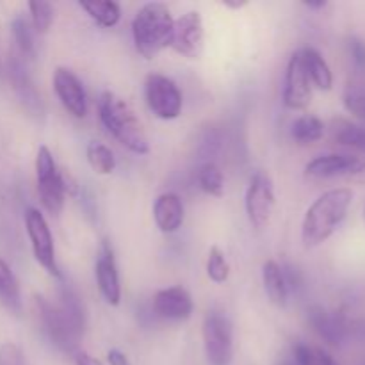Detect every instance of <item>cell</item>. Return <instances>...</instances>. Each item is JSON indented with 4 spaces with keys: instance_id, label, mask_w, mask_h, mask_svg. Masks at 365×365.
Here are the masks:
<instances>
[{
    "instance_id": "obj_1",
    "label": "cell",
    "mask_w": 365,
    "mask_h": 365,
    "mask_svg": "<svg viewBox=\"0 0 365 365\" xmlns=\"http://www.w3.org/2000/svg\"><path fill=\"white\" fill-rule=\"evenodd\" d=\"M353 203L349 187H335L323 192L307 209L302 223V241L307 248L323 245L339 230Z\"/></svg>"
},
{
    "instance_id": "obj_2",
    "label": "cell",
    "mask_w": 365,
    "mask_h": 365,
    "mask_svg": "<svg viewBox=\"0 0 365 365\" xmlns=\"http://www.w3.org/2000/svg\"><path fill=\"white\" fill-rule=\"evenodd\" d=\"M96 109H98V118L106 130L121 146L135 155H146L150 152L148 135L127 100L107 89L98 96Z\"/></svg>"
},
{
    "instance_id": "obj_3",
    "label": "cell",
    "mask_w": 365,
    "mask_h": 365,
    "mask_svg": "<svg viewBox=\"0 0 365 365\" xmlns=\"http://www.w3.org/2000/svg\"><path fill=\"white\" fill-rule=\"evenodd\" d=\"M171 9L163 2H148L135 13L132 20L134 46L145 59H153L168 48L173 34Z\"/></svg>"
},
{
    "instance_id": "obj_4",
    "label": "cell",
    "mask_w": 365,
    "mask_h": 365,
    "mask_svg": "<svg viewBox=\"0 0 365 365\" xmlns=\"http://www.w3.org/2000/svg\"><path fill=\"white\" fill-rule=\"evenodd\" d=\"M34 170L41 205L52 216H59L64 209V202H66V189H64L63 170L57 166L48 146L41 145L38 148Z\"/></svg>"
},
{
    "instance_id": "obj_5",
    "label": "cell",
    "mask_w": 365,
    "mask_h": 365,
    "mask_svg": "<svg viewBox=\"0 0 365 365\" xmlns=\"http://www.w3.org/2000/svg\"><path fill=\"white\" fill-rule=\"evenodd\" d=\"M203 348L210 365H230L234 359V327L220 310H209L202 327Z\"/></svg>"
},
{
    "instance_id": "obj_6",
    "label": "cell",
    "mask_w": 365,
    "mask_h": 365,
    "mask_svg": "<svg viewBox=\"0 0 365 365\" xmlns=\"http://www.w3.org/2000/svg\"><path fill=\"white\" fill-rule=\"evenodd\" d=\"M145 102L153 116L171 121L180 116L184 96L173 78L163 73H148L145 78Z\"/></svg>"
},
{
    "instance_id": "obj_7",
    "label": "cell",
    "mask_w": 365,
    "mask_h": 365,
    "mask_svg": "<svg viewBox=\"0 0 365 365\" xmlns=\"http://www.w3.org/2000/svg\"><path fill=\"white\" fill-rule=\"evenodd\" d=\"M25 230H27L29 241H31L32 255L36 262L53 278H61L59 264L56 257V246H53V235L50 232L48 223L41 210L29 207L25 210Z\"/></svg>"
},
{
    "instance_id": "obj_8",
    "label": "cell",
    "mask_w": 365,
    "mask_h": 365,
    "mask_svg": "<svg viewBox=\"0 0 365 365\" xmlns=\"http://www.w3.org/2000/svg\"><path fill=\"white\" fill-rule=\"evenodd\" d=\"M34 310L38 323L41 327L43 335L56 346L59 351L66 353V355H75L78 351V341L81 339L71 331L68 323L64 321L63 314L59 312L56 303L48 302L43 296H34Z\"/></svg>"
},
{
    "instance_id": "obj_9",
    "label": "cell",
    "mask_w": 365,
    "mask_h": 365,
    "mask_svg": "<svg viewBox=\"0 0 365 365\" xmlns=\"http://www.w3.org/2000/svg\"><path fill=\"white\" fill-rule=\"evenodd\" d=\"M277 196H274L273 178L266 171H255L250 177L245 196V209L250 225L257 230L266 227L273 214Z\"/></svg>"
},
{
    "instance_id": "obj_10",
    "label": "cell",
    "mask_w": 365,
    "mask_h": 365,
    "mask_svg": "<svg viewBox=\"0 0 365 365\" xmlns=\"http://www.w3.org/2000/svg\"><path fill=\"white\" fill-rule=\"evenodd\" d=\"M171 48L187 59H200L205 46V27L200 11H187L173 24Z\"/></svg>"
},
{
    "instance_id": "obj_11",
    "label": "cell",
    "mask_w": 365,
    "mask_h": 365,
    "mask_svg": "<svg viewBox=\"0 0 365 365\" xmlns=\"http://www.w3.org/2000/svg\"><path fill=\"white\" fill-rule=\"evenodd\" d=\"M307 321H309L310 328L319 335L321 341H324L331 348H341L351 335V323L346 314L339 312V310L312 305L307 310Z\"/></svg>"
},
{
    "instance_id": "obj_12",
    "label": "cell",
    "mask_w": 365,
    "mask_h": 365,
    "mask_svg": "<svg viewBox=\"0 0 365 365\" xmlns=\"http://www.w3.org/2000/svg\"><path fill=\"white\" fill-rule=\"evenodd\" d=\"M312 100V82L305 70L302 50H296L287 63L284 81V106L291 110H303Z\"/></svg>"
},
{
    "instance_id": "obj_13",
    "label": "cell",
    "mask_w": 365,
    "mask_h": 365,
    "mask_svg": "<svg viewBox=\"0 0 365 365\" xmlns=\"http://www.w3.org/2000/svg\"><path fill=\"white\" fill-rule=\"evenodd\" d=\"M53 91L61 106L73 118H86L88 114V95L81 78L66 66H57L52 77Z\"/></svg>"
},
{
    "instance_id": "obj_14",
    "label": "cell",
    "mask_w": 365,
    "mask_h": 365,
    "mask_svg": "<svg viewBox=\"0 0 365 365\" xmlns=\"http://www.w3.org/2000/svg\"><path fill=\"white\" fill-rule=\"evenodd\" d=\"M95 278L100 289V294L106 299L107 305L118 307L121 302V284L120 273H118L116 255L109 239L100 242L98 253L95 262Z\"/></svg>"
},
{
    "instance_id": "obj_15",
    "label": "cell",
    "mask_w": 365,
    "mask_h": 365,
    "mask_svg": "<svg viewBox=\"0 0 365 365\" xmlns=\"http://www.w3.org/2000/svg\"><path fill=\"white\" fill-rule=\"evenodd\" d=\"M7 73H9L11 86H13L14 93H16L18 100L24 106L31 116H43L45 113V106H43V98L39 95L38 88H36L34 81H32L31 73H29L27 66H25L24 59L20 56H11L9 63H7Z\"/></svg>"
},
{
    "instance_id": "obj_16",
    "label": "cell",
    "mask_w": 365,
    "mask_h": 365,
    "mask_svg": "<svg viewBox=\"0 0 365 365\" xmlns=\"http://www.w3.org/2000/svg\"><path fill=\"white\" fill-rule=\"evenodd\" d=\"M195 310V302L182 285H173L157 291L153 296V312L166 321H187Z\"/></svg>"
},
{
    "instance_id": "obj_17",
    "label": "cell",
    "mask_w": 365,
    "mask_h": 365,
    "mask_svg": "<svg viewBox=\"0 0 365 365\" xmlns=\"http://www.w3.org/2000/svg\"><path fill=\"white\" fill-rule=\"evenodd\" d=\"M362 160L351 153H324V155L314 157L310 163H307L305 175L310 178H334L351 177L360 168Z\"/></svg>"
},
{
    "instance_id": "obj_18",
    "label": "cell",
    "mask_w": 365,
    "mask_h": 365,
    "mask_svg": "<svg viewBox=\"0 0 365 365\" xmlns=\"http://www.w3.org/2000/svg\"><path fill=\"white\" fill-rule=\"evenodd\" d=\"M153 220L163 234H175L184 225V202L177 192H163L153 203Z\"/></svg>"
},
{
    "instance_id": "obj_19",
    "label": "cell",
    "mask_w": 365,
    "mask_h": 365,
    "mask_svg": "<svg viewBox=\"0 0 365 365\" xmlns=\"http://www.w3.org/2000/svg\"><path fill=\"white\" fill-rule=\"evenodd\" d=\"M57 309L63 314L64 321H66L68 327L71 328V331L81 339L86 330V309L81 294H78L70 284L61 285Z\"/></svg>"
},
{
    "instance_id": "obj_20",
    "label": "cell",
    "mask_w": 365,
    "mask_h": 365,
    "mask_svg": "<svg viewBox=\"0 0 365 365\" xmlns=\"http://www.w3.org/2000/svg\"><path fill=\"white\" fill-rule=\"evenodd\" d=\"M0 307L16 317L24 312L20 284H18L16 274L4 259H0Z\"/></svg>"
},
{
    "instance_id": "obj_21",
    "label": "cell",
    "mask_w": 365,
    "mask_h": 365,
    "mask_svg": "<svg viewBox=\"0 0 365 365\" xmlns=\"http://www.w3.org/2000/svg\"><path fill=\"white\" fill-rule=\"evenodd\" d=\"M262 284L267 298L278 309H285L289 303V289L285 284L282 266L277 260H266L262 266Z\"/></svg>"
},
{
    "instance_id": "obj_22",
    "label": "cell",
    "mask_w": 365,
    "mask_h": 365,
    "mask_svg": "<svg viewBox=\"0 0 365 365\" xmlns=\"http://www.w3.org/2000/svg\"><path fill=\"white\" fill-rule=\"evenodd\" d=\"M299 50H302L303 63H305V70L309 73L312 86H316L321 91L331 89V86H334V73H331V68L328 66L323 53L317 48H314V46H305V48Z\"/></svg>"
},
{
    "instance_id": "obj_23",
    "label": "cell",
    "mask_w": 365,
    "mask_h": 365,
    "mask_svg": "<svg viewBox=\"0 0 365 365\" xmlns=\"http://www.w3.org/2000/svg\"><path fill=\"white\" fill-rule=\"evenodd\" d=\"M330 135L337 145L365 153V127L362 125L346 118H334L330 123Z\"/></svg>"
},
{
    "instance_id": "obj_24",
    "label": "cell",
    "mask_w": 365,
    "mask_h": 365,
    "mask_svg": "<svg viewBox=\"0 0 365 365\" xmlns=\"http://www.w3.org/2000/svg\"><path fill=\"white\" fill-rule=\"evenodd\" d=\"M78 6L88 13V16L96 25L103 29H110L118 25L121 18V7L113 0H91V2H78Z\"/></svg>"
},
{
    "instance_id": "obj_25",
    "label": "cell",
    "mask_w": 365,
    "mask_h": 365,
    "mask_svg": "<svg viewBox=\"0 0 365 365\" xmlns=\"http://www.w3.org/2000/svg\"><path fill=\"white\" fill-rule=\"evenodd\" d=\"M324 130H327V127H324L321 118L312 116V114H303L292 121L291 138L298 145H312L323 138Z\"/></svg>"
},
{
    "instance_id": "obj_26",
    "label": "cell",
    "mask_w": 365,
    "mask_h": 365,
    "mask_svg": "<svg viewBox=\"0 0 365 365\" xmlns=\"http://www.w3.org/2000/svg\"><path fill=\"white\" fill-rule=\"evenodd\" d=\"M11 32H13V39L18 46L21 59H34L36 57V32L32 29L31 21L25 16L18 14L11 21Z\"/></svg>"
},
{
    "instance_id": "obj_27",
    "label": "cell",
    "mask_w": 365,
    "mask_h": 365,
    "mask_svg": "<svg viewBox=\"0 0 365 365\" xmlns=\"http://www.w3.org/2000/svg\"><path fill=\"white\" fill-rule=\"evenodd\" d=\"M86 159L95 173L110 175L116 170V157L107 145L98 141H89L86 146Z\"/></svg>"
},
{
    "instance_id": "obj_28",
    "label": "cell",
    "mask_w": 365,
    "mask_h": 365,
    "mask_svg": "<svg viewBox=\"0 0 365 365\" xmlns=\"http://www.w3.org/2000/svg\"><path fill=\"white\" fill-rule=\"evenodd\" d=\"M198 185L205 195L209 196H223L225 192V177L221 168L216 163L209 160L198 170Z\"/></svg>"
},
{
    "instance_id": "obj_29",
    "label": "cell",
    "mask_w": 365,
    "mask_h": 365,
    "mask_svg": "<svg viewBox=\"0 0 365 365\" xmlns=\"http://www.w3.org/2000/svg\"><path fill=\"white\" fill-rule=\"evenodd\" d=\"M207 277L214 282V284H225L230 277V264H228L227 255L220 246H210L209 255H207L205 264Z\"/></svg>"
},
{
    "instance_id": "obj_30",
    "label": "cell",
    "mask_w": 365,
    "mask_h": 365,
    "mask_svg": "<svg viewBox=\"0 0 365 365\" xmlns=\"http://www.w3.org/2000/svg\"><path fill=\"white\" fill-rule=\"evenodd\" d=\"M29 13H31V25L36 34H46L53 24V6L43 0L29 2Z\"/></svg>"
},
{
    "instance_id": "obj_31",
    "label": "cell",
    "mask_w": 365,
    "mask_h": 365,
    "mask_svg": "<svg viewBox=\"0 0 365 365\" xmlns=\"http://www.w3.org/2000/svg\"><path fill=\"white\" fill-rule=\"evenodd\" d=\"M319 346H312L303 341H298L292 344L291 356L296 365H319Z\"/></svg>"
},
{
    "instance_id": "obj_32",
    "label": "cell",
    "mask_w": 365,
    "mask_h": 365,
    "mask_svg": "<svg viewBox=\"0 0 365 365\" xmlns=\"http://www.w3.org/2000/svg\"><path fill=\"white\" fill-rule=\"evenodd\" d=\"M344 106L349 113H353L360 120L365 121V89L356 88V86L346 89Z\"/></svg>"
},
{
    "instance_id": "obj_33",
    "label": "cell",
    "mask_w": 365,
    "mask_h": 365,
    "mask_svg": "<svg viewBox=\"0 0 365 365\" xmlns=\"http://www.w3.org/2000/svg\"><path fill=\"white\" fill-rule=\"evenodd\" d=\"M346 46H348V53L351 57V63L360 73H365V41L360 36H349L346 39Z\"/></svg>"
},
{
    "instance_id": "obj_34",
    "label": "cell",
    "mask_w": 365,
    "mask_h": 365,
    "mask_svg": "<svg viewBox=\"0 0 365 365\" xmlns=\"http://www.w3.org/2000/svg\"><path fill=\"white\" fill-rule=\"evenodd\" d=\"M0 365H25V356L14 342H4L0 346Z\"/></svg>"
},
{
    "instance_id": "obj_35",
    "label": "cell",
    "mask_w": 365,
    "mask_h": 365,
    "mask_svg": "<svg viewBox=\"0 0 365 365\" xmlns=\"http://www.w3.org/2000/svg\"><path fill=\"white\" fill-rule=\"evenodd\" d=\"M282 273H284L285 284H287V289H289V294H294V292H298L299 289H302L303 277H302V273H299L298 267H294L292 264H284V266H282Z\"/></svg>"
},
{
    "instance_id": "obj_36",
    "label": "cell",
    "mask_w": 365,
    "mask_h": 365,
    "mask_svg": "<svg viewBox=\"0 0 365 365\" xmlns=\"http://www.w3.org/2000/svg\"><path fill=\"white\" fill-rule=\"evenodd\" d=\"M107 362H109V365H132L128 356L123 351H120V349H110L107 353Z\"/></svg>"
},
{
    "instance_id": "obj_37",
    "label": "cell",
    "mask_w": 365,
    "mask_h": 365,
    "mask_svg": "<svg viewBox=\"0 0 365 365\" xmlns=\"http://www.w3.org/2000/svg\"><path fill=\"white\" fill-rule=\"evenodd\" d=\"M73 360H75V365H103L100 360H96L95 356H91L89 353H86V351H81V349L75 353Z\"/></svg>"
},
{
    "instance_id": "obj_38",
    "label": "cell",
    "mask_w": 365,
    "mask_h": 365,
    "mask_svg": "<svg viewBox=\"0 0 365 365\" xmlns=\"http://www.w3.org/2000/svg\"><path fill=\"white\" fill-rule=\"evenodd\" d=\"M319 365H341L324 348L319 349Z\"/></svg>"
},
{
    "instance_id": "obj_39",
    "label": "cell",
    "mask_w": 365,
    "mask_h": 365,
    "mask_svg": "<svg viewBox=\"0 0 365 365\" xmlns=\"http://www.w3.org/2000/svg\"><path fill=\"white\" fill-rule=\"evenodd\" d=\"M223 4L225 7H228V9H234V11H239V9H242V7H246L248 6V0H223Z\"/></svg>"
},
{
    "instance_id": "obj_40",
    "label": "cell",
    "mask_w": 365,
    "mask_h": 365,
    "mask_svg": "<svg viewBox=\"0 0 365 365\" xmlns=\"http://www.w3.org/2000/svg\"><path fill=\"white\" fill-rule=\"evenodd\" d=\"M351 335H356V337L364 339L365 341V319L351 323Z\"/></svg>"
},
{
    "instance_id": "obj_41",
    "label": "cell",
    "mask_w": 365,
    "mask_h": 365,
    "mask_svg": "<svg viewBox=\"0 0 365 365\" xmlns=\"http://www.w3.org/2000/svg\"><path fill=\"white\" fill-rule=\"evenodd\" d=\"M327 0H305L303 6L309 7V9H323V7H327Z\"/></svg>"
},
{
    "instance_id": "obj_42",
    "label": "cell",
    "mask_w": 365,
    "mask_h": 365,
    "mask_svg": "<svg viewBox=\"0 0 365 365\" xmlns=\"http://www.w3.org/2000/svg\"><path fill=\"white\" fill-rule=\"evenodd\" d=\"M351 178H355V180H362V182H365V163L360 164V168L355 171V173L351 175Z\"/></svg>"
},
{
    "instance_id": "obj_43",
    "label": "cell",
    "mask_w": 365,
    "mask_h": 365,
    "mask_svg": "<svg viewBox=\"0 0 365 365\" xmlns=\"http://www.w3.org/2000/svg\"><path fill=\"white\" fill-rule=\"evenodd\" d=\"M277 365H296V362H294V360H292V356L289 355V356H285V359H282Z\"/></svg>"
},
{
    "instance_id": "obj_44",
    "label": "cell",
    "mask_w": 365,
    "mask_h": 365,
    "mask_svg": "<svg viewBox=\"0 0 365 365\" xmlns=\"http://www.w3.org/2000/svg\"><path fill=\"white\" fill-rule=\"evenodd\" d=\"M362 217H364V223H365V203H364V209H362Z\"/></svg>"
}]
</instances>
